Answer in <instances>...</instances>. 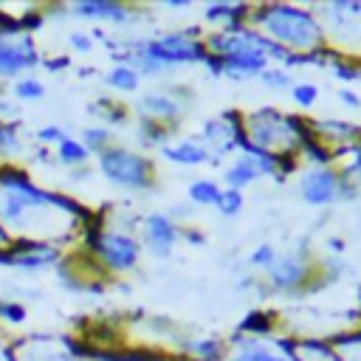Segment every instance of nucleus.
Here are the masks:
<instances>
[{"mask_svg":"<svg viewBox=\"0 0 361 361\" xmlns=\"http://www.w3.org/2000/svg\"><path fill=\"white\" fill-rule=\"evenodd\" d=\"M56 152H59V158L65 161V164H82L85 158H87V149H85V144H79V141H73V138H65V141H59L56 144Z\"/></svg>","mask_w":361,"mask_h":361,"instance_id":"obj_20","label":"nucleus"},{"mask_svg":"<svg viewBox=\"0 0 361 361\" xmlns=\"http://www.w3.org/2000/svg\"><path fill=\"white\" fill-rule=\"evenodd\" d=\"M71 42L76 45V51H90V48H93L90 34H71Z\"/></svg>","mask_w":361,"mask_h":361,"instance_id":"obj_29","label":"nucleus"},{"mask_svg":"<svg viewBox=\"0 0 361 361\" xmlns=\"http://www.w3.org/2000/svg\"><path fill=\"white\" fill-rule=\"evenodd\" d=\"M274 259H276V251L271 248V245H259L254 254H251V265H257V268H271L274 265Z\"/></svg>","mask_w":361,"mask_h":361,"instance_id":"obj_26","label":"nucleus"},{"mask_svg":"<svg viewBox=\"0 0 361 361\" xmlns=\"http://www.w3.org/2000/svg\"><path fill=\"white\" fill-rule=\"evenodd\" d=\"M316 99H319L316 85H310V82H299V85H293V102H296V104L310 107V104H316Z\"/></svg>","mask_w":361,"mask_h":361,"instance_id":"obj_23","label":"nucleus"},{"mask_svg":"<svg viewBox=\"0 0 361 361\" xmlns=\"http://www.w3.org/2000/svg\"><path fill=\"white\" fill-rule=\"evenodd\" d=\"M76 14L90 17V20H113V23H127L130 20V8L121 3H107V0H82L73 6Z\"/></svg>","mask_w":361,"mask_h":361,"instance_id":"obj_13","label":"nucleus"},{"mask_svg":"<svg viewBox=\"0 0 361 361\" xmlns=\"http://www.w3.org/2000/svg\"><path fill=\"white\" fill-rule=\"evenodd\" d=\"M138 107L152 121H169V118H178V113H180V102L169 90H149V93H144Z\"/></svg>","mask_w":361,"mask_h":361,"instance_id":"obj_12","label":"nucleus"},{"mask_svg":"<svg viewBox=\"0 0 361 361\" xmlns=\"http://www.w3.org/2000/svg\"><path fill=\"white\" fill-rule=\"evenodd\" d=\"M257 23L265 34H271L276 42L293 45L299 51H316L322 39V28L305 8L293 6H265L257 11Z\"/></svg>","mask_w":361,"mask_h":361,"instance_id":"obj_2","label":"nucleus"},{"mask_svg":"<svg viewBox=\"0 0 361 361\" xmlns=\"http://www.w3.org/2000/svg\"><path fill=\"white\" fill-rule=\"evenodd\" d=\"M299 192L307 203L313 206H324V203H333L338 197H350L353 189L344 183L341 175H336L333 169H310L302 175V183H299Z\"/></svg>","mask_w":361,"mask_h":361,"instance_id":"obj_6","label":"nucleus"},{"mask_svg":"<svg viewBox=\"0 0 361 361\" xmlns=\"http://www.w3.org/2000/svg\"><path fill=\"white\" fill-rule=\"evenodd\" d=\"M245 127H248V135L254 141V149L268 152V149H288L296 141L299 121L288 118L276 110H259V113L248 116Z\"/></svg>","mask_w":361,"mask_h":361,"instance_id":"obj_5","label":"nucleus"},{"mask_svg":"<svg viewBox=\"0 0 361 361\" xmlns=\"http://www.w3.org/2000/svg\"><path fill=\"white\" fill-rule=\"evenodd\" d=\"M206 51L200 42L189 39L186 34H164L161 39H152V42H144L138 51H135V59H138V68L144 73H161L166 71L169 65H178V62H195V59H203ZM135 68V71H138Z\"/></svg>","mask_w":361,"mask_h":361,"instance_id":"obj_3","label":"nucleus"},{"mask_svg":"<svg viewBox=\"0 0 361 361\" xmlns=\"http://www.w3.org/2000/svg\"><path fill=\"white\" fill-rule=\"evenodd\" d=\"M37 65V51L28 39H11L0 34V76H17Z\"/></svg>","mask_w":361,"mask_h":361,"instance_id":"obj_9","label":"nucleus"},{"mask_svg":"<svg viewBox=\"0 0 361 361\" xmlns=\"http://www.w3.org/2000/svg\"><path fill=\"white\" fill-rule=\"evenodd\" d=\"M164 155L175 164H186V166H197V164H206L212 158L209 147L200 141H192V138H180L178 144L164 147Z\"/></svg>","mask_w":361,"mask_h":361,"instance_id":"obj_14","label":"nucleus"},{"mask_svg":"<svg viewBox=\"0 0 361 361\" xmlns=\"http://www.w3.org/2000/svg\"><path fill=\"white\" fill-rule=\"evenodd\" d=\"M93 245H96V254L102 257V262H104L107 268H116V271L133 268V265L138 262V254H141L138 243H135L130 234L113 231V228L102 231Z\"/></svg>","mask_w":361,"mask_h":361,"instance_id":"obj_7","label":"nucleus"},{"mask_svg":"<svg viewBox=\"0 0 361 361\" xmlns=\"http://www.w3.org/2000/svg\"><path fill=\"white\" fill-rule=\"evenodd\" d=\"M20 149V141H17V133L11 124L0 121V155H8V152H17Z\"/></svg>","mask_w":361,"mask_h":361,"instance_id":"obj_25","label":"nucleus"},{"mask_svg":"<svg viewBox=\"0 0 361 361\" xmlns=\"http://www.w3.org/2000/svg\"><path fill=\"white\" fill-rule=\"evenodd\" d=\"M217 209H220V214H226V217L240 214V209H243V195H240L237 189H226V192H220Z\"/></svg>","mask_w":361,"mask_h":361,"instance_id":"obj_21","label":"nucleus"},{"mask_svg":"<svg viewBox=\"0 0 361 361\" xmlns=\"http://www.w3.org/2000/svg\"><path fill=\"white\" fill-rule=\"evenodd\" d=\"M37 138H39L42 144H59V141H65L68 135H65V130H62V127L48 124V127H42V130L37 133Z\"/></svg>","mask_w":361,"mask_h":361,"instance_id":"obj_27","label":"nucleus"},{"mask_svg":"<svg viewBox=\"0 0 361 361\" xmlns=\"http://www.w3.org/2000/svg\"><path fill=\"white\" fill-rule=\"evenodd\" d=\"M99 166H102V172L110 183L124 186V189H149V183H152L149 161L130 152V149H121V147L104 149Z\"/></svg>","mask_w":361,"mask_h":361,"instance_id":"obj_4","label":"nucleus"},{"mask_svg":"<svg viewBox=\"0 0 361 361\" xmlns=\"http://www.w3.org/2000/svg\"><path fill=\"white\" fill-rule=\"evenodd\" d=\"M107 361H147V358H141V355H110Z\"/></svg>","mask_w":361,"mask_h":361,"instance_id":"obj_31","label":"nucleus"},{"mask_svg":"<svg viewBox=\"0 0 361 361\" xmlns=\"http://www.w3.org/2000/svg\"><path fill=\"white\" fill-rule=\"evenodd\" d=\"M245 14V6H231V3H217V6H209L206 8V17L220 23L223 28H237V20Z\"/></svg>","mask_w":361,"mask_h":361,"instance_id":"obj_16","label":"nucleus"},{"mask_svg":"<svg viewBox=\"0 0 361 361\" xmlns=\"http://www.w3.org/2000/svg\"><path fill=\"white\" fill-rule=\"evenodd\" d=\"M274 166H276V161H274V155H268V152H259V149H248L243 158H237L228 169H226V183H228V189H243V186H248L254 178H259V175H265V172H274Z\"/></svg>","mask_w":361,"mask_h":361,"instance_id":"obj_8","label":"nucleus"},{"mask_svg":"<svg viewBox=\"0 0 361 361\" xmlns=\"http://www.w3.org/2000/svg\"><path fill=\"white\" fill-rule=\"evenodd\" d=\"M82 138H85V149H93V152H104V149H110V130L107 127H87L85 133H82Z\"/></svg>","mask_w":361,"mask_h":361,"instance_id":"obj_19","label":"nucleus"},{"mask_svg":"<svg viewBox=\"0 0 361 361\" xmlns=\"http://www.w3.org/2000/svg\"><path fill=\"white\" fill-rule=\"evenodd\" d=\"M307 276V265L302 259V254H276L274 265L268 268V282L276 288V290H293L305 282Z\"/></svg>","mask_w":361,"mask_h":361,"instance_id":"obj_11","label":"nucleus"},{"mask_svg":"<svg viewBox=\"0 0 361 361\" xmlns=\"http://www.w3.org/2000/svg\"><path fill=\"white\" fill-rule=\"evenodd\" d=\"M347 175H358V178H361V152L355 155V164L347 169Z\"/></svg>","mask_w":361,"mask_h":361,"instance_id":"obj_32","label":"nucleus"},{"mask_svg":"<svg viewBox=\"0 0 361 361\" xmlns=\"http://www.w3.org/2000/svg\"><path fill=\"white\" fill-rule=\"evenodd\" d=\"M231 361H293L290 355H282L265 344H259L257 338H243L231 355Z\"/></svg>","mask_w":361,"mask_h":361,"instance_id":"obj_15","label":"nucleus"},{"mask_svg":"<svg viewBox=\"0 0 361 361\" xmlns=\"http://www.w3.org/2000/svg\"><path fill=\"white\" fill-rule=\"evenodd\" d=\"M107 85H113L116 90H135L138 87V71L130 65H118L107 73Z\"/></svg>","mask_w":361,"mask_h":361,"instance_id":"obj_18","label":"nucleus"},{"mask_svg":"<svg viewBox=\"0 0 361 361\" xmlns=\"http://www.w3.org/2000/svg\"><path fill=\"white\" fill-rule=\"evenodd\" d=\"M189 197H192V203H197V206H217L220 189H217L214 180H195V183L189 186Z\"/></svg>","mask_w":361,"mask_h":361,"instance_id":"obj_17","label":"nucleus"},{"mask_svg":"<svg viewBox=\"0 0 361 361\" xmlns=\"http://www.w3.org/2000/svg\"><path fill=\"white\" fill-rule=\"evenodd\" d=\"M180 231L166 214H147L144 220V243L155 257H169L172 245L178 243Z\"/></svg>","mask_w":361,"mask_h":361,"instance_id":"obj_10","label":"nucleus"},{"mask_svg":"<svg viewBox=\"0 0 361 361\" xmlns=\"http://www.w3.org/2000/svg\"><path fill=\"white\" fill-rule=\"evenodd\" d=\"M189 350H192V353H195L197 358H203V361H217V358H220V350H223V347H220V344H217L214 338H206V341H195V344H192Z\"/></svg>","mask_w":361,"mask_h":361,"instance_id":"obj_24","label":"nucleus"},{"mask_svg":"<svg viewBox=\"0 0 361 361\" xmlns=\"http://www.w3.org/2000/svg\"><path fill=\"white\" fill-rule=\"evenodd\" d=\"M73 203L65 200V197H56V195H45L39 189H34L25 178L20 175H6L0 178V217L20 228V231H31V234H39L45 237L42 231V217L48 214H73Z\"/></svg>","mask_w":361,"mask_h":361,"instance_id":"obj_1","label":"nucleus"},{"mask_svg":"<svg viewBox=\"0 0 361 361\" xmlns=\"http://www.w3.org/2000/svg\"><path fill=\"white\" fill-rule=\"evenodd\" d=\"M248 327H257V322H245V330ZM265 327H268V322H259V330H265Z\"/></svg>","mask_w":361,"mask_h":361,"instance_id":"obj_33","label":"nucleus"},{"mask_svg":"<svg viewBox=\"0 0 361 361\" xmlns=\"http://www.w3.org/2000/svg\"><path fill=\"white\" fill-rule=\"evenodd\" d=\"M341 102L344 104H350V107H358L361 102H358V96L355 93H350V90H341Z\"/></svg>","mask_w":361,"mask_h":361,"instance_id":"obj_30","label":"nucleus"},{"mask_svg":"<svg viewBox=\"0 0 361 361\" xmlns=\"http://www.w3.org/2000/svg\"><path fill=\"white\" fill-rule=\"evenodd\" d=\"M259 76H262L265 85H274V87H285V85H290V79H288V73H285L282 68H274V71L265 68Z\"/></svg>","mask_w":361,"mask_h":361,"instance_id":"obj_28","label":"nucleus"},{"mask_svg":"<svg viewBox=\"0 0 361 361\" xmlns=\"http://www.w3.org/2000/svg\"><path fill=\"white\" fill-rule=\"evenodd\" d=\"M14 93H17V99L34 102V99H39V96L45 93V87H42V82H39V79H31V76H25V79H20V82L14 85Z\"/></svg>","mask_w":361,"mask_h":361,"instance_id":"obj_22","label":"nucleus"}]
</instances>
